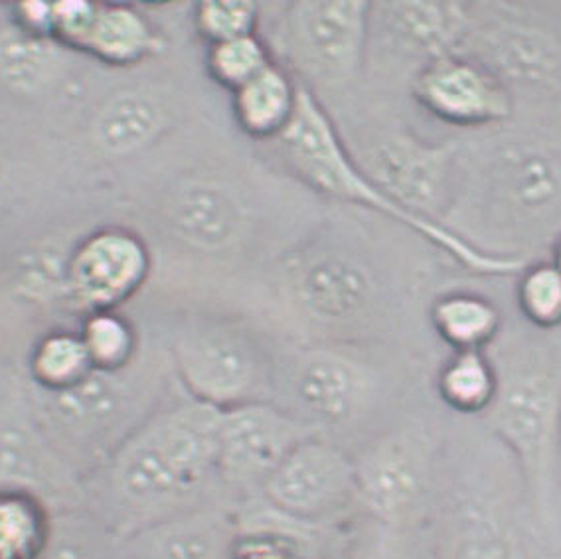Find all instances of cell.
<instances>
[{
  "mask_svg": "<svg viewBox=\"0 0 561 559\" xmlns=\"http://www.w3.org/2000/svg\"><path fill=\"white\" fill-rule=\"evenodd\" d=\"M220 413L192 398L152 411L83 480V509L125 538L154 522L221 502Z\"/></svg>",
  "mask_w": 561,
  "mask_h": 559,
  "instance_id": "cell-1",
  "label": "cell"
},
{
  "mask_svg": "<svg viewBox=\"0 0 561 559\" xmlns=\"http://www.w3.org/2000/svg\"><path fill=\"white\" fill-rule=\"evenodd\" d=\"M486 354L496 372V393L479 420L511 453L526 504L551 546L561 445V329L504 322Z\"/></svg>",
  "mask_w": 561,
  "mask_h": 559,
  "instance_id": "cell-2",
  "label": "cell"
},
{
  "mask_svg": "<svg viewBox=\"0 0 561 559\" xmlns=\"http://www.w3.org/2000/svg\"><path fill=\"white\" fill-rule=\"evenodd\" d=\"M277 145L287 167L312 191L321 192L334 201L376 212L400 224L401 228L432 243L435 250L447 253L453 261L471 273L484 277H518L531 261L481 250L442 221L425 220L393 204L366 176L354 152L342 139L341 130L336 129L329 111L324 110L314 91L305 83L297 115Z\"/></svg>",
  "mask_w": 561,
  "mask_h": 559,
  "instance_id": "cell-3",
  "label": "cell"
},
{
  "mask_svg": "<svg viewBox=\"0 0 561 559\" xmlns=\"http://www.w3.org/2000/svg\"><path fill=\"white\" fill-rule=\"evenodd\" d=\"M467 191L501 253L526 258L561 238V133L534 129L496 142ZM455 198V201H457ZM455 204V202H453Z\"/></svg>",
  "mask_w": 561,
  "mask_h": 559,
  "instance_id": "cell-4",
  "label": "cell"
},
{
  "mask_svg": "<svg viewBox=\"0 0 561 559\" xmlns=\"http://www.w3.org/2000/svg\"><path fill=\"white\" fill-rule=\"evenodd\" d=\"M425 534L432 559H541L550 546L526 504L514 460L486 475H455L443 457Z\"/></svg>",
  "mask_w": 561,
  "mask_h": 559,
  "instance_id": "cell-5",
  "label": "cell"
},
{
  "mask_svg": "<svg viewBox=\"0 0 561 559\" xmlns=\"http://www.w3.org/2000/svg\"><path fill=\"white\" fill-rule=\"evenodd\" d=\"M442 441L421 420L378 431L354 455L360 516L393 532H425L443 469Z\"/></svg>",
  "mask_w": 561,
  "mask_h": 559,
  "instance_id": "cell-6",
  "label": "cell"
},
{
  "mask_svg": "<svg viewBox=\"0 0 561 559\" xmlns=\"http://www.w3.org/2000/svg\"><path fill=\"white\" fill-rule=\"evenodd\" d=\"M171 356L192 400L220 411L273 401L277 362L250 330L236 322H192L172 340Z\"/></svg>",
  "mask_w": 561,
  "mask_h": 559,
  "instance_id": "cell-7",
  "label": "cell"
},
{
  "mask_svg": "<svg viewBox=\"0 0 561 559\" xmlns=\"http://www.w3.org/2000/svg\"><path fill=\"white\" fill-rule=\"evenodd\" d=\"M283 293L305 319L322 329L360 332L383 310V289L360 251L334 240H317L285 261Z\"/></svg>",
  "mask_w": 561,
  "mask_h": 559,
  "instance_id": "cell-8",
  "label": "cell"
},
{
  "mask_svg": "<svg viewBox=\"0 0 561 559\" xmlns=\"http://www.w3.org/2000/svg\"><path fill=\"white\" fill-rule=\"evenodd\" d=\"M386 372L358 350L312 346L297 352L285 368L275 369L273 401L317 431L360 420L380 400ZM324 435V433H322Z\"/></svg>",
  "mask_w": 561,
  "mask_h": 559,
  "instance_id": "cell-9",
  "label": "cell"
},
{
  "mask_svg": "<svg viewBox=\"0 0 561 559\" xmlns=\"http://www.w3.org/2000/svg\"><path fill=\"white\" fill-rule=\"evenodd\" d=\"M260 499L301 528L344 526L360 520L354 455L324 435L302 441L261 487Z\"/></svg>",
  "mask_w": 561,
  "mask_h": 559,
  "instance_id": "cell-10",
  "label": "cell"
},
{
  "mask_svg": "<svg viewBox=\"0 0 561 559\" xmlns=\"http://www.w3.org/2000/svg\"><path fill=\"white\" fill-rule=\"evenodd\" d=\"M371 31V2H291L280 14L279 46L302 78L322 88L358 80Z\"/></svg>",
  "mask_w": 561,
  "mask_h": 559,
  "instance_id": "cell-11",
  "label": "cell"
},
{
  "mask_svg": "<svg viewBox=\"0 0 561 559\" xmlns=\"http://www.w3.org/2000/svg\"><path fill=\"white\" fill-rule=\"evenodd\" d=\"M461 142H430L410 130L380 133L356 157L393 204L425 220L447 221L461 176Z\"/></svg>",
  "mask_w": 561,
  "mask_h": 559,
  "instance_id": "cell-12",
  "label": "cell"
},
{
  "mask_svg": "<svg viewBox=\"0 0 561 559\" xmlns=\"http://www.w3.org/2000/svg\"><path fill=\"white\" fill-rule=\"evenodd\" d=\"M322 435L275 401H253L220 413L218 477L228 494L260 497L273 470L302 441Z\"/></svg>",
  "mask_w": 561,
  "mask_h": 559,
  "instance_id": "cell-13",
  "label": "cell"
},
{
  "mask_svg": "<svg viewBox=\"0 0 561 559\" xmlns=\"http://www.w3.org/2000/svg\"><path fill=\"white\" fill-rule=\"evenodd\" d=\"M411 95L421 110L459 129L502 125L514 113V98L506 83L465 52L420 66L411 78Z\"/></svg>",
  "mask_w": 561,
  "mask_h": 559,
  "instance_id": "cell-14",
  "label": "cell"
},
{
  "mask_svg": "<svg viewBox=\"0 0 561 559\" xmlns=\"http://www.w3.org/2000/svg\"><path fill=\"white\" fill-rule=\"evenodd\" d=\"M151 273L147 243L127 228H101L70 251L66 295L90 312L115 310Z\"/></svg>",
  "mask_w": 561,
  "mask_h": 559,
  "instance_id": "cell-15",
  "label": "cell"
},
{
  "mask_svg": "<svg viewBox=\"0 0 561 559\" xmlns=\"http://www.w3.org/2000/svg\"><path fill=\"white\" fill-rule=\"evenodd\" d=\"M0 489L28 490L58 510L83 506V477L26 415L0 413Z\"/></svg>",
  "mask_w": 561,
  "mask_h": 559,
  "instance_id": "cell-16",
  "label": "cell"
},
{
  "mask_svg": "<svg viewBox=\"0 0 561 559\" xmlns=\"http://www.w3.org/2000/svg\"><path fill=\"white\" fill-rule=\"evenodd\" d=\"M250 208L240 192L216 176L184 180L167 206L172 236L202 253L233 250L250 230Z\"/></svg>",
  "mask_w": 561,
  "mask_h": 559,
  "instance_id": "cell-17",
  "label": "cell"
},
{
  "mask_svg": "<svg viewBox=\"0 0 561 559\" xmlns=\"http://www.w3.org/2000/svg\"><path fill=\"white\" fill-rule=\"evenodd\" d=\"M238 528L240 514L214 502L121 538V559H231Z\"/></svg>",
  "mask_w": 561,
  "mask_h": 559,
  "instance_id": "cell-18",
  "label": "cell"
},
{
  "mask_svg": "<svg viewBox=\"0 0 561 559\" xmlns=\"http://www.w3.org/2000/svg\"><path fill=\"white\" fill-rule=\"evenodd\" d=\"M472 7L461 2H386L371 4V16L410 56L425 61L462 50L472 31Z\"/></svg>",
  "mask_w": 561,
  "mask_h": 559,
  "instance_id": "cell-19",
  "label": "cell"
},
{
  "mask_svg": "<svg viewBox=\"0 0 561 559\" xmlns=\"http://www.w3.org/2000/svg\"><path fill=\"white\" fill-rule=\"evenodd\" d=\"M125 372L93 369L71 390L44 393L46 415L66 437L78 443L90 445L113 437L129 403V386L123 380Z\"/></svg>",
  "mask_w": 561,
  "mask_h": 559,
  "instance_id": "cell-20",
  "label": "cell"
},
{
  "mask_svg": "<svg viewBox=\"0 0 561 559\" xmlns=\"http://www.w3.org/2000/svg\"><path fill=\"white\" fill-rule=\"evenodd\" d=\"M169 107L149 90H125L98 111L91 137L107 157H129L151 147L169 127Z\"/></svg>",
  "mask_w": 561,
  "mask_h": 559,
  "instance_id": "cell-21",
  "label": "cell"
},
{
  "mask_svg": "<svg viewBox=\"0 0 561 559\" xmlns=\"http://www.w3.org/2000/svg\"><path fill=\"white\" fill-rule=\"evenodd\" d=\"M302 83L275 60L257 78L231 93V113L241 133L253 140H277L291 127Z\"/></svg>",
  "mask_w": 561,
  "mask_h": 559,
  "instance_id": "cell-22",
  "label": "cell"
},
{
  "mask_svg": "<svg viewBox=\"0 0 561 559\" xmlns=\"http://www.w3.org/2000/svg\"><path fill=\"white\" fill-rule=\"evenodd\" d=\"M504 322L501 307L477 290H447L430 307L433 332L451 352L489 349Z\"/></svg>",
  "mask_w": 561,
  "mask_h": 559,
  "instance_id": "cell-23",
  "label": "cell"
},
{
  "mask_svg": "<svg viewBox=\"0 0 561 559\" xmlns=\"http://www.w3.org/2000/svg\"><path fill=\"white\" fill-rule=\"evenodd\" d=\"M81 50L107 66H135L161 50V36L151 21L129 4H98Z\"/></svg>",
  "mask_w": 561,
  "mask_h": 559,
  "instance_id": "cell-24",
  "label": "cell"
},
{
  "mask_svg": "<svg viewBox=\"0 0 561 559\" xmlns=\"http://www.w3.org/2000/svg\"><path fill=\"white\" fill-rule=\"evenodd\" d=\"M443 406L465 418H481L496 393V372L486 350L451 352L435 380Z\"/></svg>",
  "mask_w": 561,
  "mask_h": 559,
  "instance_id": "cell-25",
  "label": "cell"
},
{
  "mask_svg": "<svg viewBox=\"0 0 561 559\" xmlns=\"http://www.w3.org/2000/svg\"><path fill=\"white\" fill-rule=\"evenodd\" d=\"M54 510L28 490L0 489V559H38L50 539Z\"/></svg>",
  "mask_w": 561,
  "mask_h": 559,
  "instance_id": "cell-26",
  "label": "cell"
},
{
  "mask_svg": "<svg viewBox=\"0 0 561 559\" xmlns=\"http://www.w3.org/2000/svg\"><path fill=\"white\" fill-rule=\"evenodd\" d=\"M60 56L48 36L31 31L0 34V80L19 93L41 91L58 70Z\"/></svg>",
  "mask_w": 561,
  "mask_h": 559,
  "instance_id": "cell-27",
  "label": "cell"
},
{
  "mask_svg": "<svg viewBox=\"0 0 561 559\" xmlns=\"http://www.w3.org/2000/svg\"><path fill=\"white\" fill-rule=\"evenodd\" d=\"M80 332L54 330L36 342L31 354V376L42 393L71 390L93 372Z\"/></svg>",
  "mask_w": 561,
  "mask_h": 559,
  "instance_id": "cell-28",
  "label": "cell"
},
{
  "mask_svg": "<svg viewBox=\"0 0 561 559\" xmlns=\"http://www.w3.org/2000/svg\"><path fill=\"white\" fill-rule=\"evenodd\" d=\"M38 559H121V538L83 506L58 510Z\"/></svg>",
  "mask_w": 561,
  "mask_h": 559,
  "instance_id": "cell-29",
  "label": "cell"
},
{
  "mask_svg": "<svg viewBox=\"0 0 561 559\" xmlns=\"http://www.w3.org/2000/svg\"><path fill=\"white\" fill-rule=\"evenodd\" d=\"M80 334L93 368L100 372H125L139 354L137 330L115 310L90 312Z\"/></svg>",
  "mask_w": 561,
  "mask_h": 559,
  "instance_id": "cell-30",
  "label": "cell"
},
{
  "mask_svg": "<svg viewBox=\"0 0 561 559\" xmlns=\"http://www.w3.org/2000/svg\"><path fill=\"white\" fill-rule=\"evenodd\" d=\"M273 522L240 518V528L231 544V559H312L307 539L297 532L305 528L279 518L277 514Z\"/></svg>",
  "mask_w": 561,
  "mask_h": 559,
  "instance_id": "cell-31",
  "label": "cell"
},
{
  "mask_svg": "<svg viewBox=\"0 0 561 559\" xmlns=\"http://www.w3.org/2000/svg\"><path fill=\"white\" fill-rule=\"evenodd\" d=\"M516 307L536 329H561V271L550 260H531L516 277Z\"/></svg>",
  "mask_w": 561,
  "mask_h": 559,
  "instance_id": "cell-32",
  "label": "cell"
},
{
  "mask_svg": "<svg viewBox=\"0 0 561 559\" xmlns=\"http://www.w3.org/2000/svg\"><path fill=\"white\" fill-rule=\"evenodd\" d=\"M275 61L270 44L260 34L208 46L206 68L224 90H240Z\"/></svg>",
  "mask_w": 561,
  "mask_h": 559,
  "instance_id": "cell-33",
  "label": "cell"
},
{
  "mask_svg": "<svg viewBox=\"0 0 561 559\" xmlns=\"http://www.w3.org/2000/svg\"><path fill=\"white\" fill-rule=\"evenodd\" d=\"M261 9L250 0H208L194 9V26L208 46L257 34Z\"/></svg>",
  "mask_w": 561,
  "mask_h": 559,
  "instance_id": "cell-34",
  "label": "cell"
},
{
  "mask_svg": "<svg viewBox=\"0 0 561 559\" xmlns=\"http://www.w3.org/2000/svg\"><path fill=\"white\" fill-rule=\"evenodd\" d=\"M551 546H561V445L558 475H556V516H553V544Z\"/></svg>",
  "mask_w": 561,
  "mask_h": 559,
  "instance_id": "cell-35",
  "label": "cell"
},
{
  "mask_svg": "<svg viewBox=\"0 0 561 559\" xmlns=\"http://www.w3.org/2000/svg\"><path fill=\"white\" fill-rule=\"evenodd\" d=\"M551 258L550 261L561 271V238L551 246Z\"/></svg>",
  "mask_w": 561,
  "mask_h": 559,
  "instance_id": "cell-36",
  "label": "cell"
},
{
  "mask_svg": "<svg viewBox=\"0 0 561 559\" xmlns=\"http://www.w3.org/2000/svg\"><path fill=\"white\" fill-rule=\"evenodd\" d=\"M541 559H561V546H548Z\"/></svg>",
  "mask_w": 561,
  "mask_h": 559,
  "instance_id": "cell-37",
  "label": "cell"
},
{
  "mask_svg": "<svg viewBox=\"0 0 561 559\" xmlns=\"http://www.w3.org/2000/svg\"><path fill=\"white\" fill-rule=\"evenodd\" d=\"M4 180H7V164H4V160L0 157V189H2Z\"/></svg>",
  "mask_w": 561,
  "mask_h": 559,
  "instance_id": "cell-38",
  "label": "cell"
}]
</instances>
